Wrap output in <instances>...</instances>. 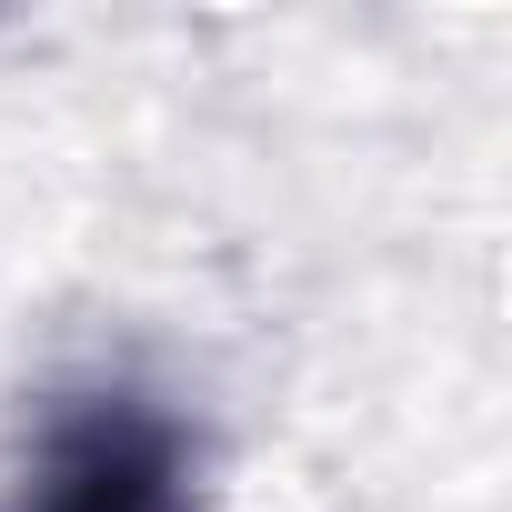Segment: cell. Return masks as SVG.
Instances as JSON below:
<instances>
[{"mask_svg": "<svg viewBox=\"0 0 512 512\" xmlns=\"http://www.w3.org/2000/svg\"><path fill=\"white\" fill-rule=\"evenodd\" d=\"M21 512H191V432L131 382L71 392L41 422Z\"/></svg>", "mask_w": 512, "mask_h": 512, "instance_id": "cell-1", "label": "cell"}]
</instances>
